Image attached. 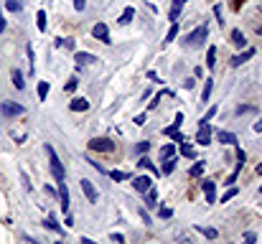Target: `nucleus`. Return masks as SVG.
Returning <instances> with one entry per match:
<instances>
[{
	"mask_svg": "<svg viewBox=\"0 0 262 244\" xmlns=\"http://www.w3.org/2000/svg\"><path fill=\"white\" fill-rule=\"evenodd\" d=\"M216 66V46H209L206 51V69H214Z\"/></svg>",
	"mask_w": 262,
	"mask_h": 244,
	"instance_id": "nucleus-18",
	"label": "nucleus"
},
{
	"mask_svg": "<svg viewBox=\"0 0 262 244\" xmlns=\"http://www.w3.org/2000/svg\"><path fill=\"white\" fill-rule=\"evenodd\" d=\"M112 242H117V244H122V242H125V237H122V234H112Z\"/></svg>",
	"mask_w": 262,
	"mask_h": 244,
	"instance_id": "nucleus-45",
	"label": "nucleus"
},
{
	"mask_svg": "<svg viewBox=\"0 0 262 244\" xmlns=\"http://www.w3.org/2000/svg\"><path fill=\"white\" fill-rule=\"evenodd\" d=\"M173 171H176V158H166V160H163V173L171 176Z\"/></svg>",
	"mask_w": 262,
	"mask_h": 244,
	"instance_id": "nucleus-23",
	"label": "nucleus"
},
{
	"mask_svg": "<svg viewBox=\"0 0 262 244\" xmlns=\"http://www.w3.org/2000/svg\"><path fill=\"white\" fill-rule=\"evenodd\" d=\"M145 193H148V206H155V201H158V191L150 186V188L145 191Z\"/></svg>",
	"mask_w": 262,
	"mask_h": 244,
	"instance_id": "nucleus-32",
	"label": "nucleus"
},
{
	"mask_svg": "<svg viewBox=\"0 0 262 244\" xmlns=\"http://www.w3.org/2000/svg\"><path fill=\"white\" fill-rule=\"evenodd\" d=\"M133 186H135V191H140V193H145L150 186H153V181L148 178V176H138L135 181H133Z\"/></svg>",
	"mask_w": 262,
	"mask_h": 244,
	"instance_id": "nucleus-12",
	"label": "nucleus"
},
{
	"mask_svg": "<svg viewBox=\"0 0 262 244\" xmlns=\"http://www.w3.org/2000/svg\"><path fill=\"white\" fill-rule=\"evenodd\" d=\"M46 94H49V82H41L38 84V99L43 102V99H46Z\"/></svg>",
	"mask_w": 262,
	"mask_h": 244,
	"instance_id": "nucleus-29",
	"label": "nucleus"
},
{
	"mask_svg": "<svg viewBox=\"0 0 262 244\" xmlns=\"http://www.w3.org/2000/svg\"><path fill=\"white\" fill-rule=\"evenodd\" d=\"M110 178L112 181H127V173L125 171H110Z\"/></svg>",
	"mask_w": 262,
	"mask_h": 244,
	"instance_id": "nucleus-34",
	"label": "nucleus"
},
{
	"mask_svg": "<svg viewBox=\"0 0 262 244\" xmlns=\"http://www.w3.org/2000/svg\"><path fill=\"white\" fill-rule=\"evenodd\" d=\"M140 219H143V221H145V224H148V226H150V224H153V219H150V216H148V211H145V209H140Z\"/></svg>",
	"mask_w": 262,
	"mask_h": 244,
	"instance_id": "nucleus-39",
	"label": "nucleus"
},
{
	"mask_svg": "<svg viewBox=\"0 0 262 244\" xmlns=\"http://www.w3.org/2000/svg\"><path fill=\"white\" fill-rule=\"evenodd\" d=\"M5 8H8L10 13H18V10H21V0H5Z\"/></svg>",
	"mask_w": 262,
	"mask_h": 244,
	"instance_id": "nucleus-30",
	"label": "nucleus"
},
{
	"mask_svg": "<svg viewBox=\"0 0 262 244\" xmlns=\"http://www.w3.org/2000/svg\"><path fill=\"white\" fill-rule=\"evenodd\" d=\"M216 140L224 143V145H237V135L234 132H227V130H216Z\"/></svg>",
	"mask_w": 262,
	"mask_h": 244,
	"instance_id": "nucleus-11",
	"label": "nucleus"
},
{
	"mask_svg": "<svg viewBox=\"0 0 262 244\" xmlns=\"http://www.w3.org/2000/svg\"><path fill=\"white\" fill-rule=\"evenodd\" d=\"M178 130H181V125H178V122H173V125H171V127H166V130H163V132H166V135H168V137H173V135H176V132H178Z\"/></svg>",
	"mask_w": 262,
	"mask_h": 244,
	"instance_id": "nucleus-36",
	"label": "nucleus"
},
{
	"mask_svg": "<svg viewBox=\"0 0 262 244\" xmlns=\"http://www.w3.org/2000/svg\"><path fill=\"white\" fill-rule=\"evenodd\" d=\"M181 152H183V155H186V158H194V155H196V152H194V148H191V145H188L186 140L181 143Z\"/></svg>",
	"mask_w": 262,
	"mask_h": 244,
	"instance_id": "nucleus-31",
	"label": "nucleus"
},
{
	"mask_svg": "<svg viewBox=\"0 0 262 244\" xmlns=\"http://www.w3.org/2000/svg\"><path fill=\"white\" fill-rule=\"evenodd\" d=\"M173 155H176V145H163L161 148V160H166V158H173Z\"/></svg>",
	"mask_w": 262,
	"mask_h": 244,
	"instance_id": "nucleus-22",
	"label": "nucleus"
},
{
	"mask_svg": "<svg viewBox=\"0 0 262 244\" xmlns=\"http://www.w3.org/2000/svg\"><path fill=\"white\" fill-rule=\"evenodd\" d=\"M252 130H255V132H262V120H257V122H255Z\"/></svg>",
	"mask_w": 262,
	"mask_h": 244,
	"instance_id": "nucleus-46",
	"label": "nucleus"
},
{
	"mask_svg": "<svg viewBox=\"0 0 262 244\" xmlns=\"http://www.w3.org/2000/svg\"><path fill=\"white\" fill-rule=\"evenodd\" d=\"M46 152H49V163H51V173H54L56 183H59V181H64V165H61L59 155H56V152H54V148H51V145H46Z\"/></svg>",
	"mask_w": 262,
	"mask_h": 244,
	"instance_id": "nucleus-1",
	"label": "nucleus"
},
{
	"mask_svg": "<svg viewBox=\"0 0 262 244\" xmlns=\"http://www.w3.org/2000/svg\"><path fill=\"white\" fill-rule=\"evenodd\" d=\"M59 198H61V211L69 214L71 201H69V191H66V183H64V181H59Z\"/></svg>",
	"mask_w": 262,
	"mask_h": 244,
	"instance_id": "nucleus-9",
	"label": "nucleus"
},
{
	"mask_svg": "<svg viewBox=\"0 0 262 244\" xmlns=\"http://www.w3.org/2000/svg\"><path fill=\"white\" fill-rule=\"evenodd\" d=\"M176 36H178V23H173V26H171V30H168V36H166V43H171Z\"/></svg>",
	"mask_w": 262,
	"mask_h": 244,
	"instance_id": "nucleus-33",
	"label": "nucleus"
},
{
	"mask_svg": "<svg viewBox=\"0 0 262 244\" xmlns=\"http://www.w3.org/2000/svg\"><path fill=\"white\" fill-rule=\"evenodd\" d=\"M92 36H94L97 41H102V43H110V28H107V23H94Z\"/></svg>",
	"mask_w": 262,
	"mask_h": 244,
	"instance_id": "nucleus-7",
	"label": "nucleus"
},
{
	"mask_svg": "<svg viewBox=\"0 0 262 244\" xmlns=\"http://www.w3.org/2000/svg\"><path fill=\"white\" fill-rule=\"evenodd\" d=\"M234 112H237V115H252V112H257V107H255V104H239Z\"/></svg>",
	"mask_w": 262,
	"mask_h": 244,
	"instance_id": "nucleus-24",
	"label": "nucleus"
},
{
	"mask_svg": "<svg viewBox=\"0 0 262 244\" xmlns=\"http://www.w3.org/2000/svg\"><path fill=\"white\" fill-rule=\"evenodd\" d=\"M74 61H77V64H82V66H87V64H94L97 56H92V54H84V51H77V54H74Z\"/></svg>",
	"mask_w": 262,
	"mask_h": 244,
	"instance_id": "nucleus-14",
	"label": "nucleus"
},
{
	"mask_svg": "<svg viewBox=\"0 0 262 244\" xmlns=\"http://www.w3.org/2000/svg\"><path fill=\"white\" fill-rule=\"evenodd\" d=\"M260 193H262V188H260Z\"/></svg>",
	"mask_w": 262,
	"mask_h": 244,
	"instance_id": "nucleus-52",
	"label": "nucleus"
},
{
	"mask_svg": "<svg viewBox=\"0 0 262 244\" xmlns=\"http://www.w3.org/2000/svg\"><path fill=\"white\" fill-rule=\"evenodd\" d=\"M216 112H219V107H216V104H214V107H209V112H206V115H204V120H206V122H209L211 117H216Z\"/></svg>",
	"mask_w": 262,
	"mask_h": 244,
	"instance_id": "nucleus-37",
	"label": "nucleus"
},
{
	"mask_svg": "<svg viewBox=\"0 0 262 244\" xmlns=\"http://www.w3.org/2000/svg\"><path fill=\"white\" fill-rule=\"evenodd\" d=\"M171 209H161V211H158V216H161V219H171Z\"/></svg>",
	"mask_w": 262,
	"mask_h": 244,
	"instance_id": "nucleus-40",
	"label": "nucleus"
},
{
	"mask_svg": "<svg viewBox=\"0 0 262 244\" xmlns=\"http://www.w3.org/2000/svg\"><path fill=\"white\" fill-rule=\"evenodd\" d=\"M255 56V49H242V54H234V56H232V61H229V64L232 66H242V64H247V61H250Z\"/></svg>",
	"mask_w": 262,
	"mask_h": 244,
	"instance_id": "nucleus-6",
	"label": "nucleus"
},
{
	"mask_svg": "<svg viewBox=\"0 0 262 244\" xmlns=\"http://www.w3.org/2000/svg\"><path fill=\"white\" fill-rule=\"evenodd\" d=\"M84 5H87L84 0H74V8H77V10H84Z\"/></svg>",
	"mask_w": 262,
	"mask_h": 244,
	"instance_id": "nucleus-43",
	"label": "nucleus"
},
{
	"mask_svg": "<svg viewBox=\"0 0 262 244\" xmlns=\"http://www.w3.org/2000/svg\"><path fill=\"white\" fill-rule=\"evenodd\" d=\"M257 36H262V28H257Z\"/></svg>",
	"mask_w": 262,
	"mask_h": 244,
	"instance_id": "nucleus-51",
	"label": "nucleus"
},
{
	"mask_svg": "<svg viewBox=\"0 0 262 244\" xmlns=\"http://www.w3.org/2000/svg\"><path fill=\"white\" fill-rule=\"evenodd\" d=\"M196 232H201L206 239H216V229H214V226H199V224H196Z\"/></svg>",
	"mask_w": 262,
	"mask_h": 244,
	"instance_id": "nucleus-20",
	"label": "nucleus"
},
{
	"mask_svg": "<svg viewBox=\"0 0 262 244\" xmlns=\"http://www.w3.org/2000/svg\"><path fill=\"white\" fill-rule=\"evenodd\" d=\"M232 43H234L237 46V49H247V38H244V33H242V30H232Z\"/></svg>",
	"mask_w": 262,
	"mask_h": 244,
	"instance_id": "nucleus-15",
	"label": "nucleus"
},
{
	"mask_svg": "<svg viewBox=\"0 0 262 244\" xmlns=\"http://www.w3.org/2000/svg\"><path fill=\"white\" fill-rule=\"evenodd\" d=\"M257 176H262V165H257Z\"/></svg>",
	"mask_w": 262,
	"mask_h": 244,
	"instance_id": "nucleus-49",
	"label": "nucleus"
},
{
	"mask_svg": "<svg viewBox=\"0 0 262 244\" xmlns=\"http://www.w3.org/2000/svg\"><path fill=\"white\" fill-rule=\"evenodd\" d=\"M239 5H242V0H237V3H234V8H239Z\"/></svg>",
	"mask_w": 262,
	"mask_h": 244,
	"instance_id": "nucleus-50",
	"label": "nucleus"
},
{
	"mask_svg": "<svg viewBox=\"0 0 262 244\" xmlns=\"http://www.w3.org/2000/svg\"><path fill=\"white\" fill-rule=\"evenodd\" d=\"M69 110H71V112H87V110H89V102H87L84 97H77L74 102L69 104Z\"/></svg>",
	"mask_w": 262,
	"mask_h": 244,
	"instance_id": "nucleus-13",
	"label": "nucleus"
},
{
	"mask_svg": "<svg viewBox=\"0 0 262 244\" xmlns=\"http://www.w3.org/2000/svg\"><path fill=\"white\" fill-rule=\"evenodd\" d=\"M133 18H135V8H125L122 15H120V26H127Z\"/></svg>",
	"mask_w": 262,
	"mask_h": 244,
	"instance_id": "nucleus-19",
	"label": "nucleus"
},
{
	"mask_svg": "<svg viewBox=\"0 0 262 244\" xmlns=\"http://www.w3.org/2000/svg\"><path fill=\"white\" fill-rule=\"evenodd\" d=\"M188 173H191L194 178H199V176L204 173V163H201V160H196V163L191 165V171H188Z\"/></svg>",
	"mask_w": 262,
	"mask_h": 244,
	"instance_id": "nucleus-28",
	"label": "nucleus"
},
{
	"mask_svg": "<svg viewBox=\"0 0 262 244\" xmlns=\"http://www.w3.org/2000/svg\"><path fill=\"white\" fill-rule=\"evenodd\" d=\"M255 239H257L255 232H247V234H244V242H255Z\"/></svg>",
	"mask_w": 262,
	"mask_h": 244,
	"instance_id": "nucleus-42",
	"label": "nucleus"
},
{
	"mask_svg": "<svg viewBox=\"0 0 262 244\" xmlns=\"http://www.w3.org/2000/svg\"><path fill=\"white\" fill-rule=\"evenodd\" d=\"M234 196H237V188H234V186H232V188H229V191H227V193L222 196V204H227V201H232V198H234Z\"/></svg>",
	"mask_w": 262,
	"mask_h": 244,
	"instance_id": "nucleus-35",
	"label": "nucleus"
},
{
	"mask_svg": "<svg viewBox=\"0 0 262 244\" xmlns=\"http://www.w3.org/2000/svg\"><path fill=\"white\" fill-rule=\"evenodd\" d=\"M183 3H186V0H173V5H171V23H176V21H178Z\"/></svg>",
	"mask_w": 262,
	"mask_h": 244,
	"instance_id": "nucleus-16",
	"label": "nucleus"
},
{
	"mask_svg": "<svg viewBox=\"0 0 262 244\" xmlns=\"http://www.w3.org/2000/svg\"><path fill=\"white\" fill-rule=\"evenodd\" d=\"M163 94H166V92H163ZM163 94H155V99H153V102H150V104H148V110H155V104H158V99H161V97H163Z\"/></svg>",
	"mask_w": 262,
	"mask_h": 244,
	"instance_id": "nucleus-41",
	"label": "nucleus"
},
{
	"mask_svg": "<svg viewBox=\"0 0 262 244\" xmlns=\"http://www.w3.org/2000/svg\"><path fill=\"white\" fill-rule=\"evenodd\" d=\"M43 226L51 229V232H56V234H61V226H59V221H56V216H49L46 221H43Z\"/></svg>",
	"mask_w": 262,
	"mask_h": 244,
	"instance_id": "nucleus-21",
	"label": "nucleus"
},
{
	"mask_svg": "<svg viewBox=\"0 0 262 244\" xmlns=\"http://www.w3.org/2000/svg\"><path fill=\"white\" fill-rule=\"evenodd\" d=\"M206 38H209V28H206V26H199L196 30L188 33L186 43H188V46H204V41H206Z\"/></svg>",
	"mask_w": 262,
	"mask_h": 244,
	"instance_id": "nucleus-2",
	"label": "nucleus"
},
{
	"mask_svg": "<svg viewBox=\"0 0 262 244\" xmlns=\"http://www.w3.org/2000/svg\"><path fill=\"white\" fill-rule=\"evenodd\" d=\"M79 186H82V191H84V196H87V201H89V204H97V198H99V193H97V188L92 186V181H87V178H82V181H79Z\"/></svg>",
	"mask_w": 262,
	"mask_h": 244,
	"instance_id": "nucleus-5",
	"label": "nucleus"
},
{
	"mask_svg": "<svg viewBox=\"0 0 262 244\" xmlns=\"http://www.w3.org/2000/svg\"><path fill=\"white\" fill-rule=\"evenodd\" d=\"M0 110H3L5 117H18V115H23V107H21V104H13V102H3Z\"/></svg>",
	"mask_w": 262,
	"mask_h": 244,
	"instance_id": "nucleus-10",
	"label": "nucleus"
},
{
	"mask_svg": "<svg viewBox=\"0 0 262 244\" xmlns=\"http://www.w3.org/2000/svg\"><path fill=\"white\" fill-rule=\"evenodd\" d=\"M148 150H150V143H148V140H143V143L135 145V155H145Z\"/></svg>",
	"mask_w": 262,
	"mask_h": 244,
	"instance_id": "nucleus-27",
	"label": "nucleus"
},
{
	"mask_svg": "<svg viewBox=\"0 0 262 244\" xmlns=\"http://www.w3.org/2000/svg\"><path fill=\"white\" fill-rule=\"evenodd\" d=\"M3 30H5V18L0 15V33H3Z\"/></svg>",
	"mask_w": 262,
	"mask_h": 244,
	"instance_id": "nucleus-48",
	"label": "nucleus"
},
{
	"mask_svg": "<svg viewBox=\"0 0 262 244\" xmlns=\"http://www.w3.org/2000/svg\"><path fill=\"white\" fill-rule=\"evenodd\" d=\"M36 23H38V30H46V10L36 13Z\"/></svg>",
	"mask_w": 262,
	"mask_h": 244,
	"instance_id": "nucleus-25",
	"label": "nucleus"
},
{
	"mask_svg": "<svg viewBox=\"0 0 262 244\" xmlns=\"http://www.w3.org/2000/svg\"><path fill=\"white\" fill-rule=\"evenodd\" d=\"M211 89H214V79L209 76L206 82H204V92H201V102H209V97H211Z\"/></svg>",
	"mask_w": 262,
	"mask_h": 244,
	"instance_id": "nucleus-17",
	"label": "nucleus"
},
{
	"mask_svg": "<svg viewBox=\"0 0 262 244\" xmlns=\"http://www.w3.org/2000/svg\"><path fill=\"white\" fill-rule=\"evenodd\" d=\"M77 84H79V82H77V76H71V79L66 82V92H74V89H77Z\"/></svg>",
	"mask_w": 262,
	"mask_h": 244,
	"instance_id": "nucleus-38",
	"label": "nucleus"
},
{
	"mask_svg": "<svg viewBox=\"0 0 262 244\" xmlns=\"http://www.w3.org/2000/svg\"><path fill=\"white\" fill-rule=\"evenodd\" d=\"M201 188H204V196H206V204H216V183L214 181H204Z\"/></svg>",
	"mask_w": 262,
	"mask_h": 244,
	"instance_id": "nucleus-8",
	"label": "nucleus"
},
{
	"mask_svg": "<svg viewBox=\"0 0 262 244\" xmlns=\"http://www.w3.org/2000/svg\"><path fill=\"white\" fill-rule=\"evenodd\" d=\"M89 150H97V152H112L115 150V143L110 137H92L89 140Z\"/></svg>",
	"mask_w": 262,
	"mask_h": 244,
	"instance_id": "nucleus-3",
	"label": "nucleus"
},
{
	"mask_svg": "<svg viewBox=\"0 0 262 244\" xmlns=\"http://www.w3.org/2000/svg\"><path fill=\"white\" fill-rule=\"evenodd\" d=\"M244 158H247V155H244V150H239V148H237V160H239V163H244Z\"/></svg>",
	"mask_w": 262,
	"mask_h": 244,
	"instance_id": "nucleus-44",
	"label": "nucleus"
},
{
	"mask_svg": "<svg viewBox=\"0 0 262 244\" xmlns=\"http://www.w3.org/2000/svg\"><path fill=\"white\" fill-rule=\"evenodd\" d=\"M135 125H145V115H138V117H135Z\"/></svg>",
	"mask_w": 262,
	"mask_h": 244,
	"instance_id": "nucleus-47",
	"label": "nucleus"
},
{
	"mask_svg": "<svg viewBox=\"0 0 262 244\" xmlns=\"http://www.w3.org/2000/svg\"><path fill=\"white\" fill-rule=\"evenodd\" d=\"M13 84H16V89H23L26 84H23V74L18 71V69H13Z\"/></svg>",
	"mask_w": 262,
	"mask_h": 244,
	"instance_id": "nucleus-26",
	"label": "nucleus"
},
{
	"mask_svg": "<svg viewBox=\"0 0 262 244\" xmlns=\"http://www.w3.org/2000/svg\"><path fill=\"white\" fill-rule=\"evenodd\" d=\"M196 143L199 145H211V125L206 120L199 122V135H196Z\"/></svg>",
	"mask_w": 262,
	"mask_h": 244,
	"instance_id": "nucleus-4",
	"label": "nucleus"
}]
</instances>
